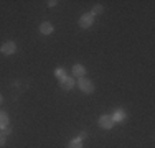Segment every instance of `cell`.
I'll return each mask as SVG.
<instances>
[{
    "label": "cell",
    "mask_w": 155,
    "mask_h": 148,
    "mask_svg": "<svg viewBox=\"0 0 155 148\" xmlns=\"http://www.w3.org/2000/svg\"><path fill=\"white\" fill-rule=\"evenodd\" d=\"M78 86H79V89L83 92H93L94 91V84L91 82L89 79H86V77H79V81H78Z\"/></svg>",
    "instance_id": "6da1fadb"
},
{
    "label": "cell",
    "mask_w": 155,
    "mask_h": 148,
    "mask_svg": "<svg viewBox=\"0 0 155 148\" xmlns=\"http://www.w3.org/2000/svg\"><path fill=\"white\" fill-rule=\"evenodd\" d=\"M114 125H116V122L112 120V117H110V115H101V117H99V127H101V128L110 130Z\"/></svg>",
    "instance_id": "7a4b0ae2"
},
{
    "label": "cell",
    "mask_w": 155,
    "mask_h": 148,
    "mask_svg": "<svg viewBox=\"0 0 155 148\" xmlns=\"http://www.w3.org/2000/svg\"><path fill=\"white\" fill-rule=\"evenodd\" d=\"M17 51V44L13 41H5L2 44V48H0V53L5 54V56H10V54H13Z\"/></svg>",
    "instance_id": "3957f363"
},
{
    "label": "cell",
    "mask_w": 155,
    "mask_h": 148,
    "mask_svg": "<svg viewBox=\"0 0 155 148\" xmlns=\"http://www.w3.org/2000/svg\"><path fill=\"white\" fill-rule=\"evenodd\" d=\"M93 23H94V15L91 12L89 13H84L83 17L79 18V27L81 28H89Z\"/></svg>",
    "instance_id": "277c9868"
},
{
    "label": "cell",
    "mask_w": 155,
    "mask_h": 148,
    "mask_svg": "<svg viewBox=\"0 0 155 148\" xmlns=\"http://www.w3.org/2000/svg\"><path fill=\"white\" fill-rule=\"evenodd\" d=\"M60 86H61V89H64V91H71V89L76 86V82H74V79H73V77L64 76L63 79H60Z\"/></svg>",
    "instance_id": "5b68a950"
},
{
    "label": "cell",
    "mask_w": 155,
    "mask_h": 148,
    "mask_svg": "<svg viewBox=\"0 0 155 148\" xmlns=\"http://www.w3.org/2000/svg\"><path fill=\"white\" fill-rule=\"evenodd\" d=\"M112 117V120L116 122V124H124V120L127 118V115H125V112L122 109H117L116 112H114V115H110Z\"/></svg>",
    "instance_id": "8992f818"
},
{
    "label": "cell",
    "mask_w": 155,
    "mask_h": 148,
    "mask_svg": "<svg viewBox=\"0 0 155 148\" xmlns=\"http://www.w3.org/2000/svg\"><path fill=\"white\" fill-rule=\"evenodd\" d=\"M53 25L50 23V21H43L41 25H40V33H41V35H51V33H53Z\"/></svg>",
    "instance_id": "52a82bcc"
},
{
    "label": "cell",
    "mask_w": 155,
    "mask_h": 148,
    "mask_svg": "<svg viewBox=\"0 0 155 148\" xmlns=\"http://www.w3.org/2000/svg\"><path fill=\"white\" fill-rule=\"evenodd\" d=\"M86 74V68L83 64H74L73 66V76L74 77H84Z\"/></svg>",
    "instance_id": "ba28073f"
},
{
    "label": "cell",
    "mask_w": 155,
    "mask_h": 148,
    "mask_svg": "<svg viewBox=\"0 0 155 148\" xmlns=\"http://www.w3.org/2000/svg\"><path fill=\"white\" fill-rule=\"evenodd\" d=\"M5 127H8V115L5 112H0V130H3Z\"/></svg>",
    "instance_id": "9c48e42d"
},
{
    "label": "cell",
    "mask_w": 155,
    "mask_h": 148,
    "mask_svg": "<svg viewBox=\"0 0 155 148\" xmlns=\"http://www.w3.org/2000/svg\"><path fill=\"white\" fill-rule=\"evenodd\" d=\"M68 148H83V143H81V140L73 138L71 142L68 143Z\"/></svg>",
    "instance_id": "30bf717a"
},
{
    "label": "cell",
    "mask_w": 155,
    "mask_h": 148,
    "mask_svg": "<svg viewBox=\"0 0 155 148\" xmlns=\"http://www.w3.org/2000/svg\"><path fill=\"white\" fill-rule=\"evenodd\" d=\"M102 12H104V7H102V5H96L91 13H93V15H97V13H102Z\"/></svg>",
    "instance_id": "8fae6325"
},
{
    "label": "cell",
    "mask_w": 155,
    "mask_h": 148,
    "mask_svg": "<svg viewBox=\"0 0 155 148\" xmlns=\"http://www.w3.org/2000/svg\"><path fill=\"white\" fill-rule=\"evenodd\" d=\"M54 74H56V77H60V79H63V77L66 76V74H64V69H63V68H58Z\"/></svg>",
    "instance_id": "7c38bea8"
},
{
    "label": "cell",
    "mask_w": 155,
    "mask_h": 148,
    "mask_svg": "<svg viewBox=\"0 0 155 148\" xmlns=\"http://www.w3.org/2000/svg\"><path fill=\"white\" fill-rule=\"evenodd\" d=\"M5 142H7V135L3 132H0V148L5 145Z\"/></svg>",
    "instance_id": "4fadbf2b"
},
{
    "label": "cell",
    "mask_w": 155,
    "mask_h": 148,
    "mask_svg": "<svg viewBox=\"0 0 155 148\" xmlns=\"http://www.w3.org/2000/svg\"><path fill=\"white\" fill-rule=\"evenodd\" d=\"M56 0H50V2H48V5H50V7H54V5H56Z\"/></svg>",
    "instance_id": "5bb4252c"
},
{
    "label": "cell",
    "mask_w": 155,
    "mask_h": 148,
    "mask_svg": "<svg viewBox=\"0 0 155 148\" xmlns=\"http://www.w3.org/2000/svg\"><path fill=\"white\" fill-rule=\"evenodd\" d=\"M84 137H86V133H84V132H83V133H79V137H78V140H83Z\"/></svg>",
    "instance_id": "9a60e30c"
},
{
    "label": "cell",
    "mask_w": 155,
    "mask_h": 148,
    "mask_svg": "<svg viewBox=\"0 0 155 148\" xmlns=\"http://www.w3.org/2000/svg\"><path fill=\"white\" fill-rule=\"evenodd\" d=\"M0 104H2V95H0Z\"/></svg>",
    "instance_id": "2e32d148"
}]
</instances>
